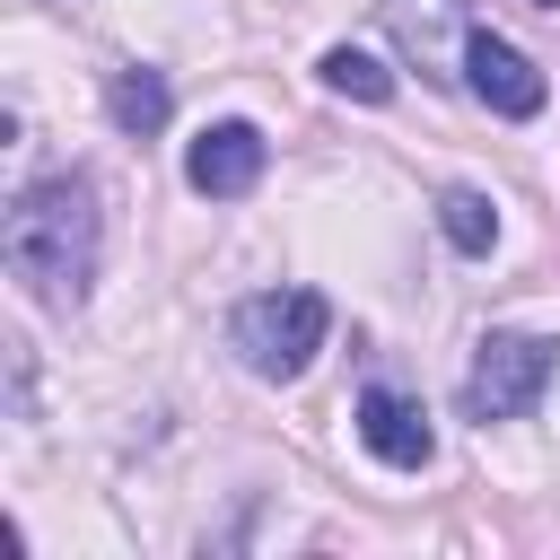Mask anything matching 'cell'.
Wrapping results in <instances>:
<instances>
[{
  "instance_id": "cell-5",
  "label": "cell",
  "mask_w": 560,
  "mask_h": 560,
  "mask_svg": "<svg viewBox=\"0 0 560 560\" xmlns=\"http://www.w3.org/2000/svg\"><path fill=\"white\" fill-rule=\"evenodd\" d=\"M262 158H271V140H262L254 122H210V131L184 149V184L210 192V201H236V192L262 184Z\"/></svg>"
},
{
  "instance_id": "cell-3",
  "label": "cell",
  "mask_w": 560,
  "mask_h": 560,
  "mask_svg": "<svg viewBox=\"0 0 560 560\" xmlns=\"http://www.w3.org/2000/svg\"><path fill=\"white\" fill-rule=\"evenodd\" d=\"M560 376V341L551 332H481L472 368H464V420H516L542 402V385Z\"/></svg>"
},
{
  "instance_id": "cell-1",
  "label": "cell",
  "mask_w": 560,
  "mask_h": 560,
  "mask_svg": "<svg viewBox=\"0 0 560 560\" xmlns=\"http://www.w3.org/2000/svg\"><path fill=\"white\" fill-rule=\"evenodd\" d=\"M0 254H9V280L35 298V306H88L96 289V254H105V210H96V184L88 175H44L9 201V228H0Z\"/></svg>"
},
{
  "instance_id": "cell-11",
  "label": "cell",
  "mask_w": 560,
  "mask_h": 560,
  "mask_svg": "<svg viewBox=\"0 0 560 560\" xmlns=\"http://www.w3.org/2000/svg\"><path fill=\"white\" fill-rule=\"evenodd\" d=\"M534 9H560V0H534Z\"/></svg>"
},
{
  "instance_id": "cell-10",
  "label": "cell",
  "mask_w": 560,
  "mask_h": 560,
  "mask_svg": "<svg viewBox=\"0 0 560 560\" xmlns=\"http://www.w3.org/2000/svg\"><path fill=\"white\" fill-rule=\"evenodd\" d=\"M315 70H324V88L350 96V105H385V96H394V70H385L376 52H359V44H332Z\"/></svg>"
},
{
  "instance_id": "cell-6",
  "label": "cell",
  "mask_w": 560,
  "mask_h": 560,
  "mask_svg": "<svg viewBox=\"0 0 560 560\" xmlns=\"http://www.w3.org/2000/svg\"><path fill=\"white\" fill-rule=\"evenodd\" d=\"M359 446H368L376 464H394V472H420V464L438 455L429 411H420L411 394H394V385H368V394H359Z\"/></svg>"
},
{
  "instance_id": "cell-8",
  "label": "cell",
  "mask_w": 560,
  "mask_h": 560,
  "mask_svg": "<svg viewBox=\"0 0 560 560\" xmlns=\"http://www.w3.org/2000/svg\"><path fill=\"white\" fill-rule=\"evenodd\" d=\"M166 105H175V96H166V79H158V70H140V61H122V70L105 79V114H114V131H122V140H149V131L166 122Z\"/></svg>"
},
{
  "instance_id": "cell-9",
  "label": "cell",
  "mask_w": 560,
  "mask_h": 560,
  "mask_svg": "<svg viewBox=\"0 0 560 560\" xmlns=\"http://www.w3.org/2000/svg\"><path fill=\"white\" fill-rule=\"evenodd\" d=\"M438 236H446L455 254H490V245H499V210H490V192L446 184V192H438Z\"/></svg>"
},
{
  "instance_id": "cell-4",
  "label": "cell",
  "mask_w": 560,
  "mask_h": 560,
  "mask_svg": "<svg viewBox=\"0 0 560 560\" xmlns=\"http://www.w3.org/2000/svg\"><path fill=\"white\" fill-rule=\"evenodd\" d=\"M464 88L490 105V114H508V122H525V114H542V70L508 44V35H490V26H464Z\"/></svg>"
},
{
  "instance_id": "cell-7",
  "label": "cell",
  "mask_w": 560,
  "mask_h": 560,
  "mask_svg": "<svg viewBox=\"0 0 560 560\" xmlns=\"http://www.w3.org/2000/svg\"><path fill=\"white\" fill-rule=\"evenodd\" d=\"M385 18H394V35H402V52L420 61V70H438L446 61V35L464 44V0H385Z\"/></svg>"
},
{
  "instance_id": "cell-2",
  "label": "cell",
  "mask_w": 560,
  "mask_h": 560,
  "mask_svg": "<svg viewBox=\"0 0 560 560\" xmlns=\"http://www.w3.org/2000/svg\"><path fill=\"white\" fill-rule=\"evenodd\" d=\"M324 332H332V306H324L315 289H262V298H245V306L228 315V341H236L245 368L271 376V385L306 376V359L324 350Z\"/></svg>"
}]
</instances>
